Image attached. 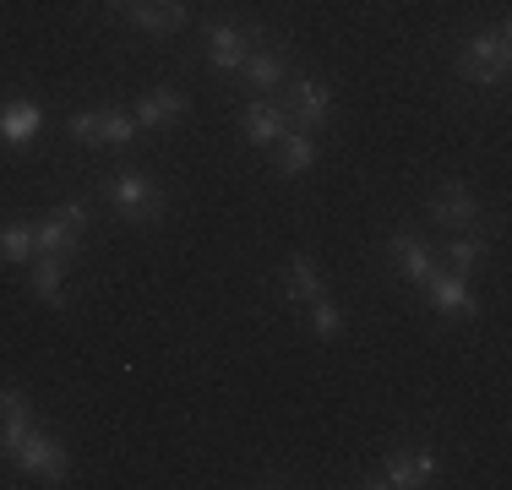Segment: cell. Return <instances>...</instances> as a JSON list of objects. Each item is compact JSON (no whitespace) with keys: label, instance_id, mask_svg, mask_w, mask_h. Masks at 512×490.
<instances>
[{"label":"cell","instance_id":"1","mask_svg":"<svg viewBox=\"0 0 512 490\" xmlns=\"http://www.w3.org/2000/svg\"><path fill=\"white\" fill-rule=\"evenodd\" d=\"M507 71H512V28H507V17H496L491 28H474V33H463V39H458L453 77L463 82V88L496 93L507 82Z\"/></svg>","mask_w":512,"mask_h":490},{"label":"cell","instance_id":"2","mask_svg":"<svg viewBox=\"0 0 512 490\" xmlns=\"http://www.w3.org/2000/svg\"><path fill=\"white\" fill-rule=\"evenodd\" d=\"M99 191H104V202L115 207L126 224H142V229H153L158 218L169 213V191L158 186V180L148 175V169H104L99 175Z\"/></svg>","mask_w":512,"mask_h":490},{"label":"cell","instance_id":"3","mask_svg":"<svg viewBox=\"0 0 512 490\" xmlns=\"http://www.w3.org/2000/svg\"><path fill=\"white\" fill-rule=\"evenodd\" d=\"M88 229H93V202L88 196H66V202H55L50 213L33 224V245H39V256H66V262H77Z\"/></svg>","mask_w":512,"mask_h":490},{"label":"cell","instance_id":"4","mask_svg":"<svg viewBox=\"0 0 512 490\" xmlns=\"http://www.w3.org/2000/svg\"><path fill=\"white\" fill-rule=\"evenodd\" d=\"M267 39L262 22H246V17H213L202 28V60L213 71H224V77H240V66H246V55L256 44Z\"/></svg>","mask_w":512,"mask_h":490},{"label":"cell","instance_id":"5","mask_svg":"<svg viewBox=\"0 0 512 490\" xmlns=\"http://www.w3.org/2000/svg\"><path fill=\"white\" fill-rule=\"evenodd\" d=\"M137 137H142V126L126 109H77L66 120L71 147H115V153H126V147H137Z\"/></svg>","mask_w":512,"mask_h":490},{"label":"cell","instance_id":"6","mask_svg":"<svg viewBox=\"0 0 512 490\" xmlns=\"http://www.w3.org/2000/svg\"><path fill=\"white\" fill-rule=\"evenodd\" d=\"M442 480V458L431 447H398L365 474V490H420Z\"/></svg>","mask_w":512,"mask_h":490},{"label":"cell","instance_id":"7","mask_svg":"<svg viewBox=\"0 0 512 490\" xmlns=\"http://www.w3.org/2000/svg\"><path fill=\"white\" fill-rule=\"evenodd\" d=\"M99 6H104L115 22L148 33V39H175V33L191 22V6H186V0H99Z\"/></svg>","mask_w":512,"mask_h":490},{"label":"cell","instance_id":"8","mask_svg":"<svg viewBox=\"0 0 512 490\" xmlns=\"http://www.w3.org/2000/svg\"><path fill=\"white\" fill-rule=\"evenodd\" d=\"M278 104H284L289 126H300V131H322L327 120H333V88H327L322 77H306V71L278 93Z\"/></svg>","mask_w":512,"mask_h":490},{"label":"cell","instance_id":"9","mask_svg":"<svg viewBox=\"0 0 512 490\" xmlns=\"http://www.w3.org/2000/svg\"><path fill=\"white\" fill-rule=\"evenodd\" d=\"M425 305L436 311V322H480V294L469 289V278L463 273H447V267H436V278L420 289Z\"/></svg>","mask_w":512,"mask_h":490},{"label":"cell","instance_id":"10","mask_svg":"<svg viewBox=\"0 0 512 490\" xmlns=\"http://www.w3.org/2000/svg\"><path fill=\"white\" fill-rule=\"evenodd\" d=\"M425 218H431L436 229H447V235L474 229L480 224V196L463 186V180H442L436 191H425Z\"/></svg>","mask_w":512,"mask_h":490},{"label":"cell","instance_id":"11","mask_svg":"<svg viewBox=\"0 0 512 490\" xmlns=\"http://www.w3.org/2000/svg\"><path fill=\"white\" fill-rule=\"evenodd\" d=\"M289 131V115L278 104V93H251L240 104V142L256 147V153H273V142Z\"/></svg>","mask_w":512,"mask_h":490},{"label":"cell","instance_id":"12","mask_svg":"<svg viewBox=\"0 0 512 490\" xmlns=\"http://www.w3.org/2000/svg\"><path fill=\"white\" fill-rule=\"evenodd\" d=\"M11 469L17 474H28V480H44V485H66V474H71V458H66V447H60V436H50L39 425L28 441H22V452L11 458Z\"/></svg>","mask_w":512,"mask_h":490},{"label":"cell","instance_id":"13","mask_svg":"<svg viewBox=\"0 0 512 490\" xmlns=\"http://www.w3.org/2000/svg\"><path fill=\"white\" fill-rule=\"evenodd\" d=\"M240 77H246V88H251V93H278V88L289 82V39L267 33V39L246 55Z\"/></svg>","mask_w":512,"mask_h":490},{"label":"cell","instance_id":"14","mask_svg":"<svg viewBox=\"0 0 512 490\" xmlns=\"http://www.w3.org/2000/svg\"><path fill=\"white\" fill-rule=\"evenodd\" d=\"M33 431H39V414H33V403H28V392L22 387H0V458H17L22 452V441H28Z\"/></svg>","mask_w":512,"mask_h":490},{"label":"cell","instance_id":"15","mask_svg":"<svg viewBox=\"0 0 512 490\" xmlns=\"http://www.w3.org/2000/svg\"><path fill=\"white\" fill-rule=\"evenodd\" d=\"M131 115H137L142 131H169V126H180V120L191 115V98H186V88H175V82H153V88L137 98Z\"/></svg>","mask_w":512,"mask_h":490},{"label":"cell","instance_id":"16","mask_svg":"<svg viewBox=\"0 0 512 490\" xmlns=\"http://www.w3.org/2000/svg\"><path fill=\"white\" fill-rule=\"evenodd\" d=\"M387 262L398 267V278H404V284H414V289H425L436 278V251L431 245H425L420 235H409V229H398V235H387Z\"/></svg>","mask_w":512,"mask_h":490},{"label":"cell","instance_id":"17","mask_svg":"<svg viewBox=\"0 0 512 490\" xmlns=\"http://www.w3.org/2000/svg\"><path fill=\"white\" fill-rule=\"evenodd\" d=\"M44 137V109L33 98H6L0 104V147L6 153H28Z\"/></svg>","mask_w":512,"mask_h":490},{"label":"cell","instance_id":"18","mask_svg":"<svg viewBox=\"0 0 512 490\" xmlns=\"http://www.w3.org/2000/svg\"><path fill=\"white\" fill-rule=\"evenodd\" d=\"M66 256H33L28 262V289L39 305H50V311H66Z\"/></svg>","mask_w":512,"mask_h":490},{"label":"cell","instance_id":"19","mask_svg":"<svg viewBox=\"0 0 512 490\" xmlns=\"http://www.w3.org/2000/svg\"><path fill=\"white\" fill-rule=\"evenodd\" d=\"M316 153H322V147H316V131H300V126H289L284 137L273 142V164H278V175H284V180L306 175V169L316 164Z\"/></svg>","mask_w":512,"mask_h":490},{"label":"cell","instance_id":"20","mask_svg":"<svg viewBox=\"0 0 512 490\" xmlns=\"http://www.w3.org/2000/svg\"><path fill=\"white\" fill-rule=\"evenodd\" d=\"M485 256H491V229H480V224H474V229H458V235L442 245L447 273H463V278H469L474 267L485 262Z\"/></svg>","mask_w":512,"mask_h":490},{"label":"cell","instance_id":"21","mask_svg":"<svg viewBox=\"0 0 512 490\" xmlns=\"http://www.w3.org/2000/svg\"><path fill=\"white\" fill-rule=\"evenodd\" d=\"M284 294H289V305H311L316 294H327L322 273H316V262H311L306 251H295V256H289V273H284Z\"/></svg>","mask_w":512,"mask_h":490},{"label":"cell","instance_id":"22","mask_svg":"<svg viewBox=\"0 0 512 490\" xmlns=\"http://www.w3.org/2000/svg\"><path fill=\"white\" fill-rule=\"evenodd\" d=\"M33 256H39V245H33V218H11V224H0V262L28 267Z\"/></svg>","mask_w":512,"mask_h":490},{"label":"cell","instance_id":"23","mask_svg":"<svg viewBox=\"0 0 512 490\" xmlns=\"http://www.w3.org/2000/svg\"><path fill=\"white\" fill-rule=\"evenodd\" d=\"M306 316H311V333L322 338V343H333L338 333L349 327V316H344V305L333 300V294H316V300L306 305Z\"/></svg>","mask_w":512,"mask_h":490}]
</instances>
